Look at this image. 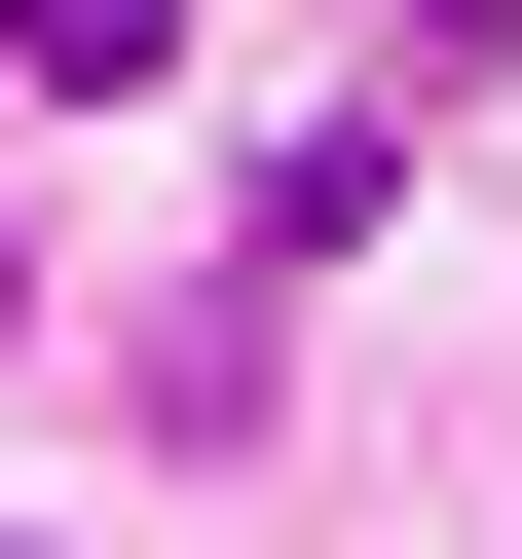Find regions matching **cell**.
<instances>
[{
  "label": "cell",
  "instance_id": "cell-1",
  "mask_svg": "<svg viewBox=\"0 0 522 559\" xmlns=\"http://www.w3.org/2000/svg\"><path fill=\"white\" fill-rule=\"evenodd\" d=\"M0 75H150V0H0Z\"/></svg>",
  "mask_w": 522,
  "mask_h": 559
}]
</instances>
